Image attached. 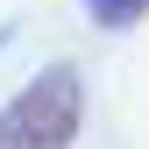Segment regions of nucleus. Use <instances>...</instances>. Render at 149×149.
<instances>
[{
    "mask_svg": "<svg viewBox=\"0 0 149 149\" xmlns=\"http://www.w3.org/2000/svg\"><path fill=\"white\" fill-rule=\"evenodd\" d=\"M85 121V85L71 64H43L0 107V149H71Z\"/></svg>",
    "mask_w": 149,
    "mask_h": 149,
    "instance_id": "obj_1",
    "label": "nucleus"
},
{
    "mask_svg": "<svg viewBox=\"0 0 149 149\" xmlns=\"http://www.w3.org/2000/svg\"><path fill=\"white\" fill-rule=\"evenodd\" d=\"M149 14V0H85V22L92 29H135Z\"/></svg>",
    "mask_w": 149,
    "mask_h": 149,
    "instance_id": "obj_2",
    "label": "nucleus"
}]
</instances>
